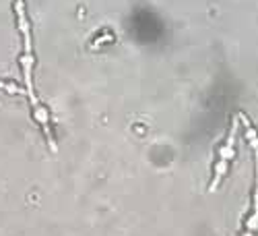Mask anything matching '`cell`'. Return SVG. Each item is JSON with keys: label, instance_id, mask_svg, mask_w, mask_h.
Wrapping results in <instances>:
<instances>
[{"label": "cell", "instance_id": "cell-1", "mask_svg": "<svg viewBox=\"0 0 258 236\" xmlns=\"http://www.w3.org/2000/svg\"><path fill=\"white\" fill-rule=\"evenodd\" d=\"M15 15H17V25L23 37V52L19 56L21 64V75H23V85H25V93L29 96V102L33 106V114L37 120L46 122V110L35 98L33 89V64H35V54H33V39H31V25H29V17L25 9V0H15Z\"/></svg>", "mask_w": 258, "mask_h": 236}, {"label": "cell", "instance_id": "cell-2", "mask_svg": "<svg viewBox=\"0 0 258 236\" xmlns=\"http://www.w3.org/2000/svg\"><path fill=\"white\" fill-rule=\"evenodd\" d=\"M246 139L250 141L252 149H254V168H256V188H254V213H258V135L256 131L246 124Z\"/></svg>", "mask_w": 258, "mask_h": 236}, {"label": "cell", "instance_id": "cell-3", "mask_svg": "<svg viewBox=\"0 0 258 236\" xmlns=\"http://www.w3.org/2000/svg\"><path fill=\"white\" fill-rule=\"evenodd\" d=\"M244 236H254V232H250V230H246V232H244Z\"/></svg>", "mask_w": 258, "mask_h": 236}]
</instances>
